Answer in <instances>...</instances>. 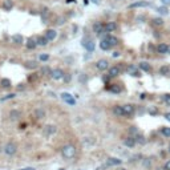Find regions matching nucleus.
<instances>
[{
	"instance_id": "7c9ffc66",
	"label": "nucleus",
	"mask_w": 170,
	"mask_h": 170,
	"mask_svg": "<svg viewBox=\"0 0 170 170\" xmlns=\"http://www.w3.org/2000/svg\"><path fill=\"white\" fill-rule=\"evenodd\" d=\"M109 90L112 93H120L121 92V86H120V85H117V84H113L112 86L109 88Z\"/></svg>"
},
{
	"instance_id": "1a4fd4ad",
	"label": "nucleus",
	"mask_w": 170,
	"mask_h": 170,
	"mask_svg": "<svg viewBox=\"0 0 170 170\" xmlns=\"http://www.w3.org/2000/svg\"><path fill=\"white\" fill-rule=\"evenodd\" d=\"M20 117H21V112H20V110L12 109V110L10 112V120H11V121H18Z\"/></svg>"
},
{
	"instance_id": "bb28decb",
	"label": "nucleus",
	"mask_w": 170,
	"mask_h": 170,
	"mask_svg": "<svg viewBox=\"0 0 170 170\" xmlns=\"http://www.w3.org/2000/svg\"><path fill=\"white\" fill-rule=\"evenodd\" d=\"M25 68H28V69H36L37 68V63H36L35 60H32V61H27L25 63Z\"/></svg>"
},
{
	"instance_id": "e433bc0d",
	"label": "nucleus",
	"mask_w": 170,
	"mask_h": 170,
	"mask_svg": "<svg viewBox=\"0 0 170 170\" xmlns=\"http://www.w3.org/2000/svg\"><path fill=\"white\" fill-rule=\"evenodd\" d=\"M150 163H152V158H145V160L142 161V165L145 166V168H150Z\"/></svg>"
},
{
	"instance_id": "c756f323",
	"label": "nucleus",
	"mask_w": 170,
	"mask_h": 170,
	"mask_svg": "<svg viewBox=\"0 0 170 170\" xmlns=\"http://www.w3.org/2000/svg\"><path fill=\"white\" fill-rule=\"evenodd\" d=\"M36 41H37V45H40V47H45V45L48 44V40H47L45 36H44V37H42V36H41V37H39Z\"/></svg>"
},
{
	"instance_id": "9b49d317",
	"label": "nucleus",
	"mask_w": 170,
	"mask_h": 170,
	"mask_svg": "<svg viewBox=\"0 0 170 170\" xmlns=\"http://www.w3.org/2000/svg\"><path fill=\"white\" fill-rule=\"evenodd\" d=\"M150 3L149 1H136V3H132L129 5V8H145V7H149Z\"/></svg>"
},
{
	"instance_id": "393cba45",
	"label": "nucleus",
	"mask_w": 170,
	"mask_h": 170,
	"mask_svg": "<svg viewBox=\"0 0 170 170\" xmlns=\"http://www.w3.org/2000/svg\"><path fill=\"white\" fill-rule=\"evenodd\" d=\"M152 24L154 25V27H162V25H163L162 18H154V19L152 20Z\"/></svg>"
},
{
	"instance_id": "a18cd8bd",
	"label": "nucleus",
	"mask_w": 170,
	"mask_h": 170,
	"mask_svg": "<svg viewBox=\"0 0 170 170\" xmlns=\"http://www.w3.org/2000/svg\"><path fill=\"white\" fill-rule=\"evenodd\" d=\"M163 169H165V170H170V160L165 162V165H163Z\"/></svg>"
},
{
	"instance_id": "c03bdc74",
	"label": "nucleus",
	"mask_w": 170,
	"mask_h": 170,
	"mask_svg": "<svg viewBox=\"0 0 170 170\" xmlns=\"http://www.w3.org/2000/svg\"><path fill=\"white\" fill-rule=\"evenodd\" d=\"M51 72H52V70H49V68H48V67L41 68V73H49V75H51Z\"/></svg>"
},
{
	"instance_id": "72a5a7b5",
	"label": "nucleus",
	"mask_w": 170,
	"mask_h": 170,
	"mask_svg": "<svg viewBox=\"0 0 170 170\" xmlns=\"http://www.w3.org/2000/svg\"><path fill=\"white\" fill-rule=\"evenodd\" d=\"M60 96H61V98H63L64 101H68L69 98H72V95H70V93H68V92H63Z\"/></svg>"
},
{
	"instance_id": "412c9836",
	"label": "nucleus",
	"mask_w": 170,
	"mask_h": 170,
	"mask_svg": "<svg viewBox=\"0 0 170 170\" xmlns=\"http://www.w3.org/2000/svg\"><path fill=\"white\" fill-rule=\"evenodd\" d=\"M113 113H114L117 117H122V116H124L122 106H121V105H116L114 108H113Z\"/></svg>"
},
{
	"instance_id": "6e6d98bb",
	"label": "nucleus",
	"mask_w": 170,
	"mask_h": 170,
	"mask_svg": "<svg viewBox=\"0 0 170 170\" xmlns=\"http://www.w3.org/2000/svg\"><path fill=\"white\" fill-rule=\"evenodd\" d=\"M21 170H35V169H32V168H25V169H21Z\"/></svg>"
},
{
	"instance_id": "4d7b16f0",
	"label": "nucleus",
	"mask_w": 170,
	"mask_h": 170,
	"mask_svg": "<svg viewBox=\"0 0 170 170\" xmlns=\"http://www.w3.org/2000/svg\"><path fill=\"white\" fill-rule=\"evenodd\" d=\"M90 1H93V3H96V4H98V0H90Z\"/></svg>"
},
{
	"instance_id": "bf43d9fd",
	"label": "nucleus",
	"mask_w": 170,
	"mask_h": 170,
	"mask_svg": "<svg viewBox=\"0 0 170 170\" xmlns=\"http://www.w3.org/2000/svg\"><path fill=\"white\" fill-rule=\"evenodd\" d=\"M169 152H170V146H169Z\"/></svg>"
},
{
	"instance_id": "13d9d810",
	"label": "nucleus",
	"mask_w": 170,
	"mask_h": 170,
	"mask_svg": "<svg viewBox=\"0 0 170 170\" xmlns=\"http://www.w3.org/2000/svg\"><path fill=\"white\" fill-rule=\"evenodd\" d=\"M120 170H126V169H120Z\"/></svg>"
},
{
	"instance_id": "58836bf2",
	"label": "nucleus",
	"mask_w": 170,
	"mask_h": 170,
	"mask_svg": "<svg viewBox=\"0 0 170 170\" xmlns=\"http://www.w3.org/2000/svg\"><path fill=\"white\" fill-rule=\"evenodd\" d=\"M39 60H40V61H48V60H49V56H48V55H42V53H41V55L39 56Z\"/></svg>"
},
{
	"instance_id": "37998d69",
	"label": "nucleus",
	"mask_w": 170,
	"mask_h": 170,
	"mask_svg": "<svg viewBox=\"0 0 170 170\" xmlns=\"http://www.w3.org/2000/svg\"><path fill=\"white\" fill-rule=\"evenodd\" d=\"M65 103H67V104H69V105H76V100H75V98H69V100H68V101H65Z\"/></svg>"
},
{
	"instance_id": "ddd939ff",
	"label": "nucleus",
	"mask_w": 170,
	"mask_h": 170,
	"mask_svg": "<svg viewBox=\"0 0 170 170\" xmlns=\"http://www.w3.org/2000/svg\"><path fill=\"white\" fill-rule=\"evenodd\" d=\"M45 37H47L48 41H53L57 37V32H56L55 29H48L47 32H45Z\"/></svg>"
},
{
	"instance_id": "0eeeda50",
	"label": "nucleus",
	"mask_w": 170,
	"mask_h": 170,
	"mask_svg": "<svg viewBox=\"0 0 170 170\" xmlns=\"http://www.w3.org/2000/svg\"><path fill=\"white\" fill-rule=\"evenodd\" d=\"M96 68H97L98 70H106L108 68H109V63H108L105 59H101V60H98L97 63H96Z\"/></svg>"
},
{
	"instance_id": "f03ea898",
	"label": "nucleus",
	"mask_w": 170,
	"mask_h": 170,
	"mask_svg": "<svg viewBox=\"0 0 170 170\" xmlns=\"http://www.w3.org/2000/svg\"><path fill=\"white\" fill-rule=\"evenodd\" d=\"M16 152H18V146H16V144L8 142L7 145L4 146V153H5L7 155H13Z\"/></svg>"
},
{
	"instance_id": "423d86ee",
	"label": "nucleus",
	"mask_w": 170,
	"mask_h": 170,
	"mask_svg": "<svg viewBox=\"0 0 170 170\" xmlns=\"http://www.w3.org/2000/svg\"><path fill=\"white\" fill-rule=\"evenodd\" d=\"M140 68L138 67H136V65H129V67H128V73H129L130 76H134V77H140L141 76V73H140Z\"/></svg>"
},
{
	"instance_id": "b1692460",
	"label": "nucleus",
	"mask_w": 170,
	"mask_h": 170,
	"mask_svg": "<svg viewBox=\"0 0 170 170\" xmlns=\"http://www.w3.org/2000/svg\"><path fill=\"white\" fill-rule=\"evenodd\" d=\"M160 75H162V76L170 75V67L169 65H162V67L160 68Z\"/></svg>"
},
{
	"instance_id": "79ce46f5",
	"label": "nucleus",
	"mask_w": 170,
	"mask_h": 170,
	"mask_svg": "<svg viewBox=\"0 0 170 170\" xmlns=\"http://www.w3.org/2000/svg\"><path fill=\"white\" fill-rule=\"evenodd\" d=\"M149 113L152 116H155L158 113V109H157V108H152V109H149Z\"/></svg>"
},
{
	"instance_id": "5701e85b",
	"label": "nucleus",
	"mask_w": 170,
	"mask_h": 170,
	"mask_svg": "<svg viewBox=\"0 0 170 170\" xmlns=\"http://www.w3.org/2000/svg\"><path fill=\"white\" fill-rule=\"evenodd\" d=\"M3 8H4L5 11H11L13 8V1L12 0H4V1H3Z\"/></svg>"
},
{
	"instance_id": "a211bd4d",
	"label": "nucleus",
	"mask_w": 170,
	"mask_h": 170,
	"mask_svg": "<svg viewBox=\"0 0 170 170\" xmlns=\"http://www.w3.org/2000/svg\"><path fill=\"white\" fill-rule=\"evenodd\" d=\"M138 68H140L141 70H144V72H150V70H152V67H150V64L146 63V61H142V63L138 64Z\"/></svg>"
},
{
	"instance_id": "c9c22d12",
	"label": "nucleus",
	"mask_w": 170,
	"mask_h": 170,
	"mask_svg": "<svg viewBox=\"0 0 170 170\" xmlns=\"http://www.w3.org/2000/svg\"><path fill=\"white\" fill-rule=\"evenodd\" d=\"M129 133H130V134H133V137H134V136L138 134V129L136 126H130L129 128Z\"/></svg>"
},
{
	"instance_id": "8fccbe9b",
	"label": "nucleus",
	"mask_w": 170,
	"mask_h": 170,
	"mask_svg": "<svg viewBox=\"0 0 170 170\" xmlns=\"http://www.w3.org/2000/svg\"><path fill=\"white\" fill-rule=\"evenodd\" d=\"M113 57H120V52H113Z\"/></svg>"
},
{
	"instance_id": "4468645a",
	"label": "nucleus",
	"mask_w": 170,
	"mask_h": 170,
	"mask_svg": "<svg viewBox=\"0 0 170 170\" xmlns=\"http://www.w3.org/2000/svg\"><path fill=\"white\" fill-rule=\"evenodd\" d=\"M44 132L47 136H53L56 132H57V128H56L55 125H47L44 128Z\"/></svg>"
},
{
	"instance_id": "4be33fe9",
	"label": "nucleus",
	"mask_w": 170,
	"mask_h": 170,
	"mask_svg": "<svg viewBox=\"0 0 170 170\" xmlns=\"http://www.w3.org/2000/svg\"><path fill=\"white\" fill-rule=\"evenodd\" d=\"M11 40L15 42V44H23V42H24V37L18 33V35H13L12 37H11Z\"/></svg>"
},
{
	"instance_id": "dca6fc26",
	"label": "nucleus",
	"mask_w": 170,
	"mask_h": 170,
	"mask_svg": "<svg viewBox=\"0 0 170 170\" xmlns=\"http://www.w3.org/2000/svg\"><path fill=\"white\" fill-rule=\"evenodd\" d=\"M120 73H121V69L117 67V65H114V67L109 68V76H110V77H117Z\"/></svg>"
},
{
	"instance_id": "39448f33",
	"label": "nucleus",
	"mask_w": 170,
	"mask_h": 170,
	"mask_svg": "<svg viewBox=\"0 0 170 170\" xmlns=\"http://www.w3.org/2000/svg\"><path fill=\"white\" fill-rule=\"evenodd\" d=\"M157 52L160 55H165V53H169L170 52V47L166 42H161V44L157 45Z\"/></svg>"
},
{
	"instance_id": "5fc2aeb1",
	"label": "nucleus",
	"mask_w": 170,
	"mask_h": 170,
	"mask_svg": "<svg viewBox=\"0 0 170 170\" xmlns=\"http://www.w3.org/2000/svg\"><path fill=\"white\" fill-rule=\"evenodd\" d=\"M67 3H76V0H67Z\"/></svg>"
},
{
	"instance_id": "f3484780",
	"label": "nucleus",
	"mask_w": 170,
	"mask_h": 170,
	"mask_svg": "<svg viewBox=\"0 0 170 170\" xmlns=\"http://www.w3.org/2000/svg\"><path fill=\"white\" fill-rule=\"evenodd\" d=\"M121 163H122V161L114 157L108 158V161H106V166H116V165H121Z\"/></svg>"
},
{
	"instance_id": "c85d7f7f",
	"label": "nucleus",
	"mask_w": 170,
	"mask_h": 170,
	"mask_svg": "<svg viewBox=\"0 0 170 170\" xmlns=\"http://www.w3.org/2000/svg\"><path fill=\"white\" fill-rule=\"evenodd\" d=\"M100 48L103 51H108V49H110V44L108 42V40H101V42H100Z\"/></svg>"
},
{
	"instance_id": "aec40b11",
	"label": "nucleus",
	"mask_w": 170,
	"mask_h": 170,
	"mask_svg": "<svg viewBox=\"0 0 170 170\" xmlns=\"http://www.w3.org/2000/svg\"><path fill=\"white\" fill-rule=\"evenodd\" d=\"M105 40H108V42L110 44V47H116V45L118 44V39L116 37V36H110V35H108V37L105 39Z\"/></svg>"
},
{
	"instance_id": "473e14b6",
	"label": "nucleus",
	"mask_w": 170,
	"mask_h": 170,
	"mask_svg": "<svg viewBox=\"0 0 170 170\" xmlns=\"http://www.w3.org/2000/svg\"><path fill=\"white\" fill-rule=\"evenodd\" d=\"M0 85H1L3 88H10L12 84H11V80H8V78H3V80L0 81Z\"/></svg>"
},
{
	"instance_id": "6ab92c4d",
	"label": "nucleus",
	"mask_w": 170,
	"mask_h": 170,
	"mask_svg": "<svg viewBox=\"0 0 170 170\" xmlns=\"http://www.w3.org/2000/svg\"><path fill=\"white\" fill-rule=\"evenodd\" d=\"M25 47H27L28 49H35V48L37 47V41L33 40V39H28L27 42H25Z\"/></svg>"
},
{
	"instance_id": "a19ab883",
	"label": "nucleus",
	"mask_w": 170,
	"mask_h": 170,
	"mask_svg": "<svg viewBox=\"0 0 170 170\" xmlns=\"http://www.w3.org/2000/svg\"><path fill=\"white\" fill-rule=\"evenodd\" d=\"M140 158H142V155H141V154H137V155H134V157H132L130 162H136V161H138Z\"/></svg>"
},
{
	"instance_id": "2f4dec72",
	"label": "nucleus",
	"mask_w": 170,
	"mask_h": 170,
	"mask_svg": "<svg viewBox=\"0 0 170 170\" xmlns=\"http://www.w3.org/2000/svg\"><path fill=\"white\" fill-rule=\"evenodd\" d=\"M36 117H37V118H44L45 117V110L42 109V108L36 109Z\"/></svg>"
},
{
	"instance_id": "f704fd0d",
	"label": "nucleus",
	"mask_w": 170,
	"mask_h": 170,
	"mask_svg": "<svg viewBox=\"0 0 170 170\" xmlns=\"http://www.w3.org/2000/svg\"><path fill=\"white\" fill-rule=\"evenodd\" d=\"M162 134L165 136V137H170V128H168V126H165V128H162Z\"/></svg>"
},
{
	"instance_id": "a878e982",
	"label": "nucleus",
	"mask_w": 170,
	"mask_h": 170,
	"mask_svg": "<svg viewBox=\"0 0 170 170\" xmlns=\"http://www.w3.org/2000/svg\"><path fill=\"white\" fill-rule=\"evenodd\" d=\"M134 138H136V142L140 144V145H144V144L146 142V138L144 137L142 134H137V136H134Z\"/></svg>"
},
{
	"instance_id": "603ef678",
	"label": "nucleus",
	"mask_w": 170,
	"mask_h": 170,
	"mask_svg": "<svg viewBox=\"0 0 170 170\" xmlns=\"http://www.w3.org/2000/svg\"><path fill=\"white\" fill-rule=\"evenodd\" d=\"M18 89H19V90H23V89H24V85H23V84H21V85H19Z\"/></svg>"
},
{
	"instance_id": "864d4df0",
	"label": "nucleus",
	"mask_w": 170,
	"mask_h": 170,
	"mask_svg": "<svg viewBox=\"0 0 170 170\" xmlns=\"http://www.w3.org/2000/svg\"><path fill=\"white\" fill-rule=\"evenodd\" d=\"M69 80H70V76H69V75H68V76H67V77H65V81H67V83H68V81H69Z\"/></svg>"
},
{
	"instance_id": "4c0bfd02",
	"label": "nucleus",
	"mask_w": 170,
	"mask_h": 170,
	"mask_svg": "<svg viewBox=\"0 0 170 170\" xmlns=\"http://www.w3.org/2000/svg\"><path fill=\"white\" fill-rule=\"evenodd\" d=\"M15 97H16L15 93H11V95H7L5 97H3V98H1V101H7V100H10V98H15Z\"/></svg>"
},
{
	"instance_id": "cd10ccee",
	"label": "nucleus",
	"mask_w": 170,
	"mask_h": 170,
	"mask_svg": "<svg viewBox=\"0 0 170 170\" xmlns=\"http://www.w3.org/2000/svg\"><path fill=\"white\" fill-rule=\"evenodd\" d=\"M157 12H160L161 15H169V8L168 7H165V5H161V7H158L157 8Z\"/></svg>"
},
{
	"instance_id": "20e7f679",
	"label": "nucleus",
	"mask_w": 170,
	"mask_h": 170,
	"mask_svg": "<svg viewBox=\"0 0 170 170\" xmlns=\"http://www.w3.org/2000/svg\"><path fill=\"white\" fill-rule=\"evenodd\" d=\"M64 72L60 69V68H56V69H53L52 72H51V77L53 78V80H63L64 78Z\"/></svg>"
},
{
	"instance_id": "f8f14e48",
	"label": "nucleus",
	"mask_w": 170,
	"mask_h": 170,
	"mask_svg": "<svg viewBox=\"0 0 170 170\" xmlns=\"http://www.w3.org/2000/svg\"><path fill=\"white\" fill-rule=\"evenodd\" d=\"M83 47L86 51H89V52H93L96 45H95V42H93L92 40H83Z\"/></svg>"
},
{
	"instance_id": "2eb2a0df",
	"label": "nucleus",
	"mask_w": 170,
	"mask_h": 170,
	"mask_svg": "<svg viewBox=\"0 0 170 170\" xmlns=\"http://www.w3.org/2000/svg\"><path fill=\"white\" fill-rule=\"evenodd\" d=\"M116 29H117V23L109 21L105 24V32H114Z\"/></svg>"
},
{
	"instance_id": "f257e3e1",
	"label": "nucleus",
	"mask_w": 170,
	"mask_h": 170,
	"mask_svg": "<svg viewBox=\"0 0 170 170\" xmlns=\"http://www.w3.org/2000/svg\"><path fill=\"white\" fill-rule=\"evenodd\" d=\"M76 152H77L76 146L75 145H70V144L64 145L63 149H61V154H63V157L67 158V160H72V158L76 155Z\"/></svg>"
},
{
	"instance_id": "de8ad7c7",
	"label": "nucleus",
	"mask_w": 170,
	"mask_h": 170,
	"mask_svg": "<svg viewBox=\"0 0 170 170\" xmlns=\"http://www.w3.org/2000/svg\"><path fill=\"white\" fill-rule=\"evenodd\" d=\"M64 23H65V19H63V18H59V21H57V24H64Z\"/></svg>"
},
{
	"instance_id": "09e8293b",
	"label": "nucleus",
	"mask_w": 170,
	"mask_h": 170,
	"mask_svg": "<svg viewBox=\"0 0 170 170\" xmlns=\"http://www.w3.org/2000/svg\"><path fill=\"white\" fill-rule=\"evenodd\" d=\"M163 117H165V118H166V120H168V121H169V122H170V112H168V113H165V116H163Z\"/></svg>"
},
{
	"instance_id": "9d476101",
	"label": "nucleus",
	"mask_w": 170,
	"mask_h": 170,
	"mask_svg": "<svg viewBox=\"0 0 170 170\" xmlns=\"http://www.w3.org/2000/svg\"><path fill=\"white\" fill-rule=\"evenodd\" d=\"M136 138L133 137V136H129V137H126L125 140H124V145L128 146V148H134L136 146Z\"/></svg>"
},
{
	"instance_id": "6e6552de",
	"label": "nucleus",
	"mask_w": 170,
	"mask_h": 170,
	"mask_svg": "<svg viewBox=\"0 0 170 170\" xmlns=\"http://www.w3.org/2000/svg\"><path fill=\"white\" fill-rule=\"evenodd\" d=\"M122 110H124V116H132L134 113V105H132V104L122 105Z\"/></svg>"
},
{
	"instance_id": "ea45409f",
	"label": "nucleus",
	"mask_w": 170,
	"mask_h": 170,
	"mask_svg": "<svg viewBox=\"0 0 170 170\" xmlns=\"http://www.w3.org/2000/svg\"><path fill=\"white\" fill-rule=\"evenodd\" d=\"M163 101H165L168 105H170V93H166V95H163Z\"/></svg>"
},
{
	"instance_id": "3c124183",
	"label": "nucleus",
	"mask_w": 170,
	"mask_h": 170,
	"mask_svg": "<svg viewBox=\"0 0 170 170\" xmlns=\"http://www.w3.org/2000/svg\"><path fill=\"white\" fill-rule=\"evenodd\" d=\"M80 81H86V76H85V77L84 76H80Z\"/></svg>"
},
{
	"instance_id": "49530a36",
	"label": "nucleus",
	"mask_w": 170,
	"mask_h": 170,
	"mask_svg": "<svg viewBox=\"0 0 170 170\" xmlns=\"http://www.w3.org/2000/svg\"><path fill=\"white\" fill-rule=\"evenodd\" d=\"M161 3H162V5H165V7L170 5V0H161Z\"/></svg>"
},
{
	"instance_id": "7ed1b4c3",
	"label": "nucleus",
	"mask_w": 170,
	"mask_h": 170,
	"mask_svg": "<svg viewBox=\"0 0 170 170\" xmlns=\"http://www.w3.org/2000/svg\"><path fill=\"white\" fill-rule=\"evenodd\" d=\"M93 32L97 36H101L105 32V24H103V23H95L93 24Z\"/></svg>"
}]
</instances>
